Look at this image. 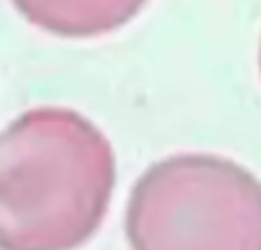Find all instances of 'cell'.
<instances>
[{"mask_svg":"<svg viewBox=\"0 0 261 250\" xmlns=\"http://www.w3.org/2000/svg\"><path fill=\"white\" fill-rule=\"evenodd\" d=\"M117 168L71 108L25 110L0 131V250H76L99 230Z\"/></svg>","mask_w":261,"mask_h":250,"instance_id":"6da1fadb","label":"cell"},{"mask_svg":"<svg viewBox=\"0 0 261 250\" xmlns=\"http://www.w3.org/2000/svg\"><path fill=\"white\" fill-rule=\"evenodd\" d=\"M130 250H261V179L216 154L151 163L126 207Z\"/></svg>","mask_w":261,"mask_h":250,"instance_id":"7a4b0ae2","label":"cell"},{"mask_svg":"<svg viewBox=\"0 0 261 250\" xmlns=\"http://www.w3.org/2000/svg\"><path fill=\"white\" fill-rule=\"evenodd\" d=\"M30 23L64 37H90L128 23L147 0H12Z\"/></svg>","mask_w":261,"mask_h":250,"instance_id":"3957f363","label":"cell"},{"mask_svg":"<svg viewBox=\"0 0 261 250\" xmlns=\"http://www.w3.org/2000/svg\"><path fill=\"white\" fill-rule=\"evenodd\" d=\"M259 69H261V51H259Z\"/></svg>","mask_w":261,"mask_h":250,"instance_id":"277c9868","label":"cell"}]
</instances>
